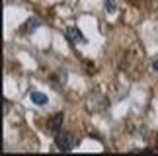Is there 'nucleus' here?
Masks as SVG:
<instances>
[{"label": "nucleus", "mask_w": 158, "mask_h": 156, "mask_svg": "<svg viewBox=\"0 0 158 156\" xmlns=\"http://www.w3.org/2000/svg\"><path fill=\"white\" fill-rule=\"evenodd\" d=\"M55 142H57V146H59V150H63V152H69L74 148V135L69 133V131H60V133H57V139H55Z\"/></svg>", "instance_id": "nucleus-1"}, {"label": "nucleus", "mask_w": 158, "mask_h": 156, "mask_svg": "<svg viewBox=\"0 0 158 156\" xmlns=\"http://www.w3.org/2000/svg\"><path fill=\"white\" fill-rule=\"evenodd\" d=\"M39 26H41L39 18H35V16H31V18H27V22H26V23H22L20 31H22V33H33V31H35V29H37Z\"/></svg>", "instance_id": "nucleus-2"}, {"label": "nucleus", "mask_w": 158, "mask_h": 156, "mask_svg": "<svg viewBox=\"0 0 158 156\" xmlns=\"http://www.w3.org/2000/svg\"><path fill=\"white\" fill-rule=\"evenodd\" d=\"M66 39H69L70 43H78V41L84 43V41H86V37L80 33V29H78V27H69V29H66Z\"/></svg>", "instance_id": "nucleus-3"}, {"label": "nucleus", "mask_w": 158, "mask_h": 156, "mask_svg": "<svg viewBox=\"0 0 158 156\" xmlns=\"http://www.w3.org/2000/svg\"><path fill=\"white\" fill-rule=\"evenodd\" d=\"M60 123H63V113H57L55 117H51L49 121H47V129L49 131H59Z\"/></svg>", "instance_id": "nucleus-4"}, {"label": "nucleus", "mask_w": 158, "mask_h": 156, "mask_svg": "<svg viewBox=\"0 0 158 156\" xmlns=\"http://www.w3.org/2000/svg\"><path fill=\"white\" fill-rule=\"evenodd\" d=\"M31 101H33V104H37V105H45L49 100H47V96L43 92H31Z\"/></svg>", "instance_id": "nucleus-5"}, {"label": "nucleus", "mask_w": 158, "mask_h": 156, "mask_svg": "<svg viewBox=\"0 0 158 156\" xmlns=\"http://www.w3.org/2000/svg\"><path fill=\"white\" fill-rule=\"evenodd\" d=\"M106 8H107L109 12H113V10H115V4L111 2V0H106Z\"/></svg>", "instance_id": "nucleus-6"}, {"label": "nucleus", "mask_w": 158, "mask_h": 156, "mask_svg": "<svg viewBox=\"0 0 158 156\" xmlns=\"http://www.w3.org/2000/svg\"><path fill=\"white\" fill-rule=\"evenodd\" d=\"M152 68L158 72V59H154V61H152Z\"/></svg>", "instance_id": "nucleus-7"}]
</instances>
